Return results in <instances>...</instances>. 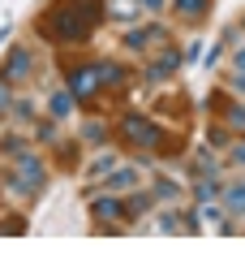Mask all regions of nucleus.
Returning <instances> with one entry per match:
<instances>
[{
    "mask_svg": "<svg viewBox=\"0 0 245 259\" xmlns=\"http://www.w3.org/2000/svg\"><path fill=\"white\" fill-rule=\"evenodd\" d=\"M9 108V82H5V78H0V112Z\"/></svg>",
    "mask_w": 245,
    "mask_h": 259,
    "instance_id": "obj_21",
    "label": "nucleus"
},
{
    "mask_svg": "<svg viewBox=\"0 0 245 259\" xmlns=\"http://www.w3.org/2000/svg\"><path fill=\"white\" fill-rule=\"evenodd\" d=\"M207 9H211V0H176V13H181V18H190V22H198Z\"/></svg>",
    "mask_w": 245,
    "mask_h": 259,
    "instance_id": "obj_11",
    "label": "nucleus"
},
{
    "mask_svg": "<svg viewBox=\"0 0 245 259\" xmlns=\"http://www.w3.org/2000/svg\"><path fill=\"white\" fill-rule=\"evenodd\" d=\"M232 160H236V164H245V143H236V147H232Z\"/></svg>",
    "mask_w": 245,
    "mask_h": 259,
    "instance_id": "obj_22",
    "label": "nucleus"
},
{
    "mask_svg": "<svg viewBox=\"0 0 245 259\" xmlns=\"http://www.w3.org/2000/svg\"><path fill=\"white\" fill-rule=\"evenodd\" d=\"M78 164V143H60V168H73Z\"/></svg>",
    "mask_w": 245,
    "mask_h": 259,
    "instance_id": "obj_17",
    "label": "nucleus"
},
{
    "mask_svg": "<svg viewBox=\"0 0 245 259\" xmlns=\"http://www.w3.org/2000/svg\"><path fill=\"white\" fill-rule=\"evenodd\" d=\"M0 78H5V82H22V78H30V48L26 44H13V52L0 61Z\"/></svg>",
    "mask_w": 245,
    "mask_h": 259,
    "instance_id": "obj_5",
    "label": "nucleus"
},
{
    "mask_svg": "<svg viewBox=\"0 0 245 259\" xmlns=\"http://www.w3.org/2000/svg\"><path fill=\"white\" fill-rule=\"evenodd\" d=\"M116 139L129 143V147L138 151H151V156H181L185 151V139L181 134H168V130H159L146 112H125V117L116 121Z\"/></svg>",
    "mask_w": 245,
    "mask_h": 259,
    "instance_id": "obj_3",
    "label": "nucleus"
},
{
    "mask_svg": "<svg viewBox=\"0 0 245 259\" xmlns=\"http://www.w3.org/2000/svg\"><path fill=\"white\" fill-rule=\"evenodd\" d=\"M163 39H168L163 26H142V30H129L125 44H129V52H151V48H159Z\"/></svg>",
    "mask_w": 245,
    "mask_h": 259,
    "instance_id": "obj_7",
    "label": "nucleus"
},
{
    "mask_svg": "<svg viewBox=\"0 0 245 259\" xmlns=\"http://www.w3.org/2000/svg\"><path fill=\"white\" fill-rule=\"evenodd\" d=\"M108 186H112V190H134V186H138V173H134V168H116V173L108 177Z\"/></svg>",
    "mask_w": 245,
    "mask_h": 259,
    "instance_id": "obj_12",
    "label": "nucleus"
},
{
    "mask_svg": "<svg viewBox=\"0 0 245 259\" xmlns=\"http://www.w3.org/2000/svg\"><path fill=\"white\" fill-rule=\"evenodd\" d=\"M232 91H241V95H245V74H241V78H232Z\"/></svg>",
    "mask_w": 245,
    "mask_h": 259,
    "instance_id": "obj_24",
    "label": "nucleus"
},
{
    "mask_svg": "<svg viewBox=\"0 0 245 259\" xmlns=\"http://www.w3.org/2000/svg\"><path fill=\"white\" fill-rule=\"evenodd\" d=\"M65 78H69V95L82 108H99L103 95H120L129 87V69L116 61H65Z\"/></svg>",
    "mask_w": 245,
    "mask_h": 259,
    "instance_id": "obj_2",
    "label": "nucleus"
},
{
    "mask_svg": "<svg viewBox=\"0 0 245 259\" xmlns=\"http://www.w3.org/2000/svg\"><path fill=\"white\" fill-rule=\"evenodd\" d=\"M176 194V186L168 182V177H159V186H155V199H172Z\"/></svg>",
    "mask_w": 245,
    "mask_h": 259,
    "instance_id": "obj_18",
    "label": "nucleus"
},
{
    "mask_svg": "<svg viewBox=\"0 0 245 259\" xmlns=\"http://www.w3.org/2000/svg\"><path fill=\"white\" fill-rule=\"evenodd\" d=\"M73 104H78V100H73L69 91H60V95H56V100H52V117H56V121H65V117H69V112H73Z\"/></svg>",
    "mask_w": 245,
    "mask_h": 259,
    "instance_id": "obj_13",
    "label": "nucleus"
},
{
    "mask_svg": "<svg viewBox=\"0 0 245 259\" xmlns=\"http://www.w3.org/2000/svg\"><path fill=\"white\" fill-rule=\"evenodd\" d=\"M176 65H181V52H176V48H163V56L151 65V69H146V82H163V78L172 74Z\"/></svg>",
    "mask_w": 245,
    "mask_h": 259,
    "instance_id": "obj_8",
    "label": "nucleus"
},
{
    "mask_svg": "<svg viewBox=\"0 0 245 259\" xmlns=\"http://www.w3.org/2000/svg\"><path fill=\"white\" fill-rule=\"evenodd\" d=\"M138 9H142V0H108V13H112L116 22H134Z\"/></svg>",
    "mask_w": 245,
    "mask_h": 259,
    "instance_id": "obj_9",
    "label": "nucleus"
},
{
    "mask_svg": "<svg viewBox=\"0 0 245 259\" xmlns=\"http://www.w3.org/2000/svg\"><path fill=\"white\" fill-rule=\"evenodd\" d=\"M151 199H155V194H134V199L125 203V216H142L146 207H151Z\"/></svg>",
    "mask_w": 245,
    "mask_h": 259,
    "instance_id": "obj_15",
    "label": "nucleus"
},
{
    "mask_svg": "<svg viewBox=\"0 0 245 259\" xmlns=\"http://www.w3.org/2000/svg\"><path fill=\"white\" fill-rule=\"evenodd\" d=\"M5 182H9L13 190H22V194H35L39 186H43V164H39V156L18 151V156H13V173L5 177Z\"/></svg>",
    "mask_w": 245,
    "mask_h": 259,
    "instance_id": "obj_4",
    "label": "nucleus"
},
{
    "mask_svg": "<svg viewBox=\"0 0 245 259\" xmlns=\"http://www.w3.org/2000/svg\"><path fill=\"white\" fill-rule=\"evenodd\" d=\"M207 139H211V143H228V125H211Z\"/></svg>",
    "mask_w": 245,
    "mask_h": 259,
    "instance_id": "obj_19",
    "label": "nucleus"
},
{
    "mask_svg": "<svg viewBox=\"0 0 245 259\" xmlns=\"http://www.w3.org/2000/svg\"><path fill=\"white\" fill-rule=\"evenodd\" d=\"M142 5L146 9H163V0H142Z\"/></svg>",
    "mask_w": 245,
    "mask_h": 259,
    "instance_id": "obj_25",
    "label": "nucleus"
},
{
    "mask_svg": "<svg viewBox=\"0 0 245 259\" xmlns=\"http://www.w3.org/2000/svg\"><path fill=\"white\" fill-rule=\"evenodd\" d=\"M232 65H236V69H241V74H245V48H241V52L232 56Z\"/></svg>",
    "mask_w": 245,
    "mask_h": 259,
    "instance_id": "obj_23",
    "label": "nucleus"
},
{
    "mask_svg": "<svg viewBox=\"0 0 245 259\" xmlns=\"http://www.w3.org/2000/svg\"><path fill=\"white\" fill-rule=\"evenodd\" d=\"M86 139H95V143L103 139V125H99V121H91V125H86Z\"/></svg>",
    "mask_w": 245,
    "mask_h": 259,
    "instance_id": "obj_20",
    "label": "nucleus"
},
{
    "mask_svg": "<svg viewBox=\"0 0 245 259\" xmlns=\"http://www.w3.org/2000/svg\"><path fill=\"white\" fill-rule=\"evenodd\" d=\"M211 108H215V117L224 121L228 130H236V134L245 130V104H232L224 91H215V95H211Z\"/></svg>",
    "mask_w": 245,
    "mask_h": 259,
    "instance_id": "obj_6",
    "label": "nucleus"
},
{
    "mask_svg": "<svg viewBox=\"0 0 245 259\" xmlns=\"http://www.w3.org/2000/svg\"><path fill=\"white\" fill-rule=\"evenodd\" d=\"M181 216H185V212H163L159 229H163V233H194V229H198L194 221H181Z\"/></svg>",
    "mask_w": 245,
    "mask_h": 259,
    "instance_id": "obj_10",
    "label": "nucleus"
},
{
    "mask_svg": "<svg viewBox=\"0 0 245 259\" xmlns=\"http://www.w3.org/2000/svg\"><path fill=\"white\" fill-rule=\"evenodd\" d=\"M91 212H95V216H125V203H116V199H99Z\"/></svg>",
    "mask_w": 245,
    "mask_h": 259,
    "instance_id": "obj_14",
    "label": "nucleus"
},
{
    "mask_svg": "<svg viewBox=\"0 0 245 259\" xmlns=\"http://www.w3.org/2000/svg\"><path fill=\"white\" fill-rule=\"evenodd\" d=\"M228 207L232 212H245V186H228Z\"/></svg>",
    "mask_w": 245,
    "mask_h": 259,
    "instance_id": "obj_16",
    "label": "nucleus"
},
{
    "mask_svg": "<svg viewBox=\"0 0 245 259\" xmlns=\"http://www.w3.org/2000/svg\"><path fill=\"white\" fill-rule=\"evenodd\" d=\"M103 13H108V0H47V9L35 18V35L56 48L86 44L99 30Z\"/></svg>",
    "mask_w": 245,
    "mask_h": 259,
    "instance_id": "obj_1",
    "label": "nucleus"
}]
</instances>
